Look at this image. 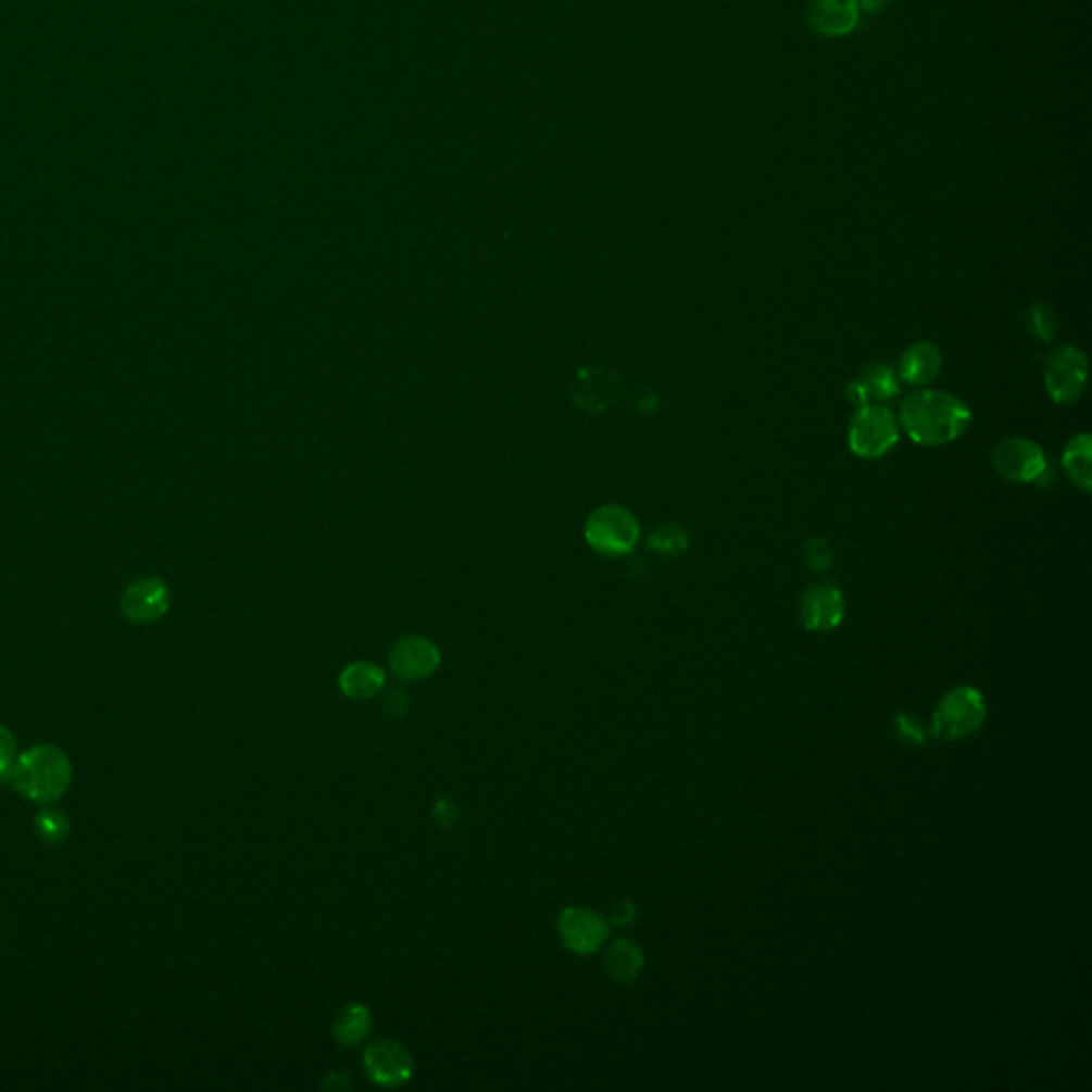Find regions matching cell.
Returning <instances> with one entry per match:
<instances>
[{"instance_id": "1", "label": "cell", "mask_w": 1092, "mask_h": 1092, "mask_svg": "<svg viewBox=\"0 0 1092 1092\" xmlns=\"http://www.w3.org/2000/svg\"><path fill=\"white\" fill-rule=\"evenodd\" d=\"M971 423V410L952 393L921 389L901 403V425L907 436L924 444H947L965 434Z\"/></svg>"}, {"instance_id": "2", "label": "cell", "mask_w": 1092, "mask_h": 1092, "mask_svg": "<svg viewBox=\"0 0 1092 1092\" xmlns=\"http://www.w3.org/2000/svg\"><path fill=\"white\" fill-rule=\"evenodd\" d=\"M9 777L24 799L48 805L68 790L73 766L57 745H37L17 755Z\"/></svg>"}, {"instance_id": "3", "label": "cell", "mask_w": 1092, "mask_h": 1092, "mask_svg": "<svg viewBox=\"0 0 1092 1092\" xmlns=\"http://www.w3.org/2000/svg\"><path fill=\"white\" fill-rule=\"evenodd\" d=\"M986 719V702L976 688L963 686L947 691L930 721V735L939 741H961L976 735Z\"/></svg>"}, {"instance_id": "4", "label": "cell", "mask_w": 1092, "mask_h": 1092, "mask_svg": "<svg viewBox=\"0 0 1092 1092\" xmlns=\"http://www.w3.org/2000/svg\"><path fill=\"white\" fill-rule=\"evenodd\" d=\"M899 442V421L883 403L858 405L850 425V449L863 460H879Z\"/></svg>"}, {"instance_id": "5", "label": "cell", "mask_w": 1092, "mask_h": 1092, "mask_svg": "<svg viewBox=\"0 0 1092 1092\" xmlns=\"http://www.w3.org/2000/svg\"><path fill=\"white\" fill-rule=\"evenodd\" d=\"M640 527L630 511L622 506H602L598 509L585 529V538L602 555H626L638 542Z\"/></svg>"}, {"instance_id": "6", "label": "cell", "mask_w": 1092, "mask_h": 1092, "mask_svg": "<svg viewBox=\"0 0 1092 1092\" xmlns=\"http://www.w3.org/2000/svg\"><path fill=\"white\" fill-rule=\"evenodd\" d=\"M1089 376V361L1082 350L1074 346H1063L1045 359L1043 380L1050 398L1056 403H1074L1080 400Z\"/></svg>"}, {"instance_id": "7", "label": "cell", "mask_w": 1092, "mask_h": 1092, "mask_svg": "<svg viewBox=\"0 0 1092 1092\" xmlns=\"http://www.w3.org/2000/svg\"><path fill=\"white\" fill-rule=\"evenodd\" d=\"M996 472L1014 482H1039L1047 472L1043 449L1027 438H1007L992 451Z\"/></svg>"}, {"instance_id": "8", "label": "cell", "mask_w": 1092, "mask_h": 1092, "mask_svg": "<svg viewBox=\"0 0 1092 1092\" xmlns=\"http://www.w3.org/2000/svg\"><path fill=\"white\" fill-rule=\"evenodd\" d=\"M363 1065L367 1076L385 1087V1089H398L403 1087L412 1074H414V1063L410 1052L403 1047L402 1043L393 1039L376 1041L367 1045L363 1054Z\"/></svg>"}, {"instance_id": "9", "label": "cell", "mask_w": 1092, "mask_h": 1092, "mask_svg": "<svg viewBox=\"0 0 1092 1092\" xmlns=\"http://www.w3.org/2000/svg\"><path fill=\"white\" fill-rule=\"evenodd\" d=\"M172 595L161 578H141L126 587L120 598L122 615L139 626L154 624L167 615Z\"/></svg>"}, {"instance_id": "10", "label": "cell", "mask_w": 1092, "mask_h": 1092, "mask_svg": "<svg viewBox=\"0 0 1092 1092\" xmlns=\"http://www.w3.org/2000/svg\"><path fill=\"white\" fill-rule=\"evenodd\" d=\"M863 20L858 0H811L806 4V26L826 39L852 35Z\"/></svg>"}, {"instance_id": "11", "label": "cell", "mask_w": 1092, "mask_h": 1092, "mask_svg": "<svg viewBox=\"0 0 1092 1092\" xmlns=\"http://www.w3.org/2000/svg\"><path fill=\"white\" fill-rule=\"evenodd\" d=\"M557 926L564 945L580 956L598 952L608 939L606 920L600 914L585 907L564 909Z\"/></svg>"}, {"instance_id": "12", "label": "cell", "mask_w": 1092, "mask_h": 1092, "mask_svg": "<svg viewBox=\"0 0 1092 1092\" xmlns=\"http://www.w3.org/2000/svg\"><path fill=\"white\" fill-rule=\"evenodd\" d=\"M440 649L425 636H405L391 649V670L405 681L431 677L440 666Z\"/></svg>"}, {"instance_id": "13", "label": "cell", "mask_w": 1092, "mask_h": 1092, "mask_svg": "<svg viewBox=\"0 0 1092 1092\" xmlns=\"http://www.w3.org/2000/svg\"><path fill=\"white\" fill-rule=\"evenodd\" d=\"M843 615L845 598L837 585L815 582L806 589L801 602V617L806 630L830 632L843 622Z\"/></svg>"}, {"instance_id": "14", "label": "cell", "mask_w": 1092, "mask_h": 1092, "mask_svg": "<svg viewBox=\"0 0 1092 1092\" xmlns=\"http://www.w3.org/2000/svg\"><path fill=\"white\" fill-rule=\"evenodd\" d=\"M899 391V372L890 363H873L848 385L845 396L854 405H873L894 400Z\"/></svg>"}, {"instance_id": "15", "label": "cell", "mask_w": 1092, "mask_h": 1092, "mask_svg": "<svg viewBox=\"0 0 1092 1092\" xmlns=\"http://www.w3.org/2000/svg\"><path fill=\"white\" fill-rule=\"evenodd\" d=\"M943 356L941 350L930 342H916L909 346L899 363V378L914 385V387H926L937 380L941 374Z\"/></svg>"}, {"instance_id": "16", "label": "cell", "mask_w": 1092, "mask_h": 1092, "mask_svg": "<svg viewBox=\"0 0 1092 1092\" xmlns=\"http://www.w3.org/2000/svg\"><path fill=\"white\" fill-rule=\"evenodd\" d=\"M385 683H387V675L374 662L348 664L340 675V690L346 698L356 700V702H365V700L376 698L380 691L385 690Z\"/></svg>"}, {"instance_id": "17", "label": "cell", "mask_w": 1092, "mask_h": 1092, "mask_svg": "<svg viewBox=\"0 0 1092 1092\" xmlns=\"http://www.w3.org/2000/svg\"><path fill=\"white\" fill-rule=\"evenodd\" d=\"M642 965H644V958H642V952L640 947L628 941V939H617L611 947H608V954H606V971L608 976L617 981H633L638 978V974L642 971Z\"/></svg>"}, {"instance_id": "18", "label": "cell", "mask_w": 1092, "mask_h": 1092, "mask_svg": "<svg viewBox=\"0 0 1092 1092\" xmlns=\"http://www.w3.org/2000/svg\"><path fill=\"white\" fill-rule=\"evenodd\" d=\"M1091 436L1080 434L1076 436L1063 455V467L1069 474V478L1084 491H1091L1092 461H1091Z\"/></svg>"}, {"instance_id": "19", "label": "cell", "mask_w": 1092, "mask_h": 1092, "mask_svg": "<svg viewBox=\"0 0 1092 1092\" xmlns=\"http://www.w3.org/2000/svg\"><path fill=\"white\" fill-rule=\"evenodd\" d=\"M372 1031V1014L363 1005H346L334 1020V1037L342 1045H356Z\"/></svg>"}, {"instance_id": "20", "label": "cell", "mask_w": 1092, "mask_h": 1092, "mask_svg": "<svg viewBox=\"0 0 1092 1092\" xmlns=\"http://www.w3.org/2000/svg\"><path fill=\"white\" fill-rule=\"evenodd\" d=\"M35 830L39 834L41 841L50 843V845H57V843H62L68 832H71V824H68V817L58 811V808H43L37 817H35Z\"/></svg>"}, {"instance_id": "21", "label": "cell", "mask_w": 1092, "mask_h": 1092, "mask_svg": "<svg viewBox=\"0 0 1092 1092\" xmlns=\"http://www.w3.org/2000/svg\"><path fill=\"white\" fill-rule=\"evenodd\" d=\"M649 547L660 553H679L688 547V531L679 525H662L651 534Z\"/></svg>"}, {"instance_id": "22", "label": "cell", "mask_w": 1092, "mask_h": 1092, "mask_svg": "<svg viewBox=\"0 0 1092 1092\" xmlns=\"http://www.w3.org/2000/svg\"><path fill=\"white\" fill-rule=\"evenodd\" d=\"M894 730H896L899 739L905 745H909V748H920V745L926 743V739H928L926 726L921 724L920 717L914 715V713H901V715H896Z\"/></svg>"}, {"instance_id": "23", "label": "cell", "mask_w": 1092, "mask_h": 1092, "mask_svg": "<svg viewBox=\"0 0 1092 1092\" xmlns=\"http://www.w3.org/2000/svg\"><path fill=\"white\" fill-rule=\"evenodd\" d=\"M803 557H805L806 566L813 568V570H828L834 555H832V549L830 544L824 540V538H811L806 540L803 544Z\"/></svg>"}, {"instance_id": "24", "label": "cell", "mask_w": 1092, "mask_h": 1092, "mask_svg": "<svg viewBox=\"0 0 1092 1092\" xmlns=\"http://www.w3.org/2000/svg\"><path fill=\"white\" fill-rule=\"evenodd\" d=\"M1029 327L1039 340H1052L1058 329L1056 314L1047 305H1035L1029 314Z\"/></svg>"}, {"instance_id": "25", "label": "cell", "mask_w": 1092, "mask_h": 1092, "mask_svg": "<svg viewBox=\"0 0 1092 1092\" xmlns=\"http://www.w3.org/2000/svg\"><path fill=\"white\" fill-rule=\"evenodd\" d=\"M17 760V743L13 735L0 726V777H9Z\"/></svg>"}, {"instance_id": "26", "label": "cell", "mask_w": 1092, "mask_h": 1092, "mask_svg": "<svg viewBox=\"0 0 1092 1092\" xmlns=\"http://www.w3.org/2000/svg\"><path fill=\"white\" fill-rule=\"evenodd\" d=\"M385 708L393 715V717H403L405 715V708H407V693L402 690H391L387 693L385 698Z\"/></svg>"}, {"instance_id": "27", "label": "cell", "mask_w": 1092, "mask_h": 1092, "mask_svg": "<svg viewBox=\"0 0 1092 1092\" xmlns=\"http://www.w3.org/2000/svg\"><path fill=\"white\" fill-rule=\"evenodd\" d=\"M892 2H894V0H858V4H861V9H863V13H868V15H870V13H881V11H883V9H888Z\"/></svg>"}, {"instance_id": "28", "label": "cell", "mask_w": 1092, "mask_h": 1092, "mask_svg": "<svg viewBox=\"0 0 1092 1092\" xmlns=\"http://www.w3.org/2000/svg\"><path fill=\"white\" fill-rule=\"evenodd\" d=\"M622 909H624V912L615 916V921H617V924H628V921L633 918L632 905H630V903H624V905H622Z\"/></svg>"}]
</instances>
